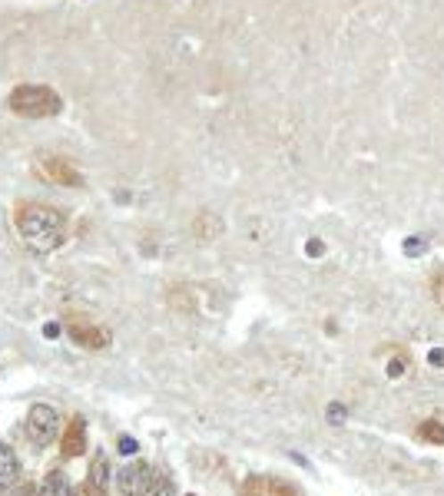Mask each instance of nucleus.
Returning a JSON list of instances; mask_svg holds the SVG:
<instances>
[{
  "instance_id": "obj_1",
  "label": "nucleus",
  "mask_w": 444,
  "mask_h": 496,
  "mask_svg": "<svg viewBox=\"0 0 444 496\" xmlns=\"http://www.w3.org/2000/svg\"><path fill=\"white\" fill-rule=\"evenodd\" d=\"M17 232L34 252H57L67 239V222L53 206L40 202H24L17 206Z\"/></svg>"
},
{
  "instance_id": "obj_2",
  "label": "nucleus",
  "mask_w": 444,
  "mask_h": 496,
  "mask_svg": "<svg viewBox=\"0 0 444 496\" xmlns=\"http://www.w3.org/2000/svg\"><path fill=\"white\" fill-rule=\"evenodd\" d=\"M7 106H11V113L24 116V119H50L63 110V100L57 90H50L44 83H21L11 90Z\"/></svg>"
},
{
  "instance_id": "obj_3",
  "label": "nucleus",
  "mask_w": 444,
  "mask_h": 496,
  "mask_svg": "<svg viewBox=\"0 0 444 496\" xmlns=\"http://www.w3.org/2000/svg\"><path fill=\"white\" fill-rule=\"evenodd\" d=\"M37 175L47 179L50 185H67V189H80L83 173L63 156H40L37 159Z\"/></svg>"
},
{
  "instance_id": "obj_4",
  "label": "nucleus",
  "mask_w": 444,
  "mask_h": 496,
  "mask_svg": "<svg viewBox=\"0 0 444 496\" xmlns=\"http://www.w3.org/2000/svg\"><path fill=\"white\" fill-rule=\"evenodd\" d=\"M27 434H30V440H34L37 447H47V443H53L57 434H60L57 411L47 407V404L30 407V414H27Z\"/></svg>"
},
{
  "instance_id": "obj_5",
  "label": "nucleus",
  "mask_w": 444,
  "mask_h": 496,
  "mask_svg": "<svg viewBox=\"0 0 444 496\" xmlns=\"http://www.w3.org/2000/svg\"><path fill=\"white\" fill-rule=\"evenodd\" d=\"M150 474L152 470L146 467V463H129V467L117 470L113 480H117L119 496H143V490H146V484H150Z\"/></svg>"
},
{
  "instance_id": "obj_6",
  "label": "nucleus",
  "mask_w": 444,
  "mask_h": 496,
  "mask_svg": "<svg viewBox=\"0 0 444 496\" xmlns=\"http://www.w3.org/2000/svg\"><path fill=\"white\" fill-rule=\"evenodd\" d=\"M21 476V460L11 447H0V486H13Z\"/></svg>"
},
{
  "instance_id": "obj_7",
  "label": "nucleus",
  "mask_w": 444,
  "mask_h": 496,
  "mask_svg": "<svg viewBox=\"0 0 444 496\" xmlns=\"http://www.w3.org/2000/svg\"><path fill=\"white\" fill-rule=\"evenodd\" d=\"M143 496H176V484L169 474H150V484H146V490H143Z\"/></svg>"
},
{
  "instance_id": "obj_8",
  "label": "nucleus",
  "mask_w": 444,
  "mask_h": 496,
  "mask_svg": "<svg viewBox=\"0 0 444 496\" xmlns=\"http://www.w3.org/2000/svg\"><path fill=\"white\" fill-rule=\"evenodd\" d=\"M40 496H70V480H67V474H60V470L47 474Z\"/></svg>"
},
{
  "instance_id": "obj_9",
  "label": "nucleus",
  "mask_w": 444,
  "mask_h": 496,
  "mask_svg": "<svg viewBox=\"0 0 444 496\" xmlns=\"http://www.w3.org/2000/svg\"><path fill=\"white\" fill-rule=\"evenodd\" d=\"M94 486L96 490H106V486H110V463H106V457H96V463H94Z\"/></svg>"
},
{
  "instance_id": "obj_10",
  "label": "nucleus",
  "mask_w": 444,
  "mask_h": 496,
  "mask_svg": "<svg viewBox=\"0 0 444 496\" xmlns=\"http://www.w3.org/2000/svg\"><path fill=\"white\" fill-rule=\"evenodd\" d=\"M325 417H328V424H335V427H341V424L349 420V407H345V404H328Z\"/></svg>"
},
{
  "instance_id": "obj_11",
  "label": "nucleus",
  "mask_w": 444,
  "mask_h": 496,
  "mask_svg": "<svg viewBox=\"0 0 444 496\" xmlns=\"http://www.w3.org/2000/svg\"><path fill=\"white\" fill-rule=\"evenodd\" d=\"M428 248V242H424V235H411L408 242H405V255H421Z\"/></svg>"
},
{
  "instance_id": "obj_12",
  "label": "nucleus",
  "mask_w": 444,
  "mask_h": 496,
  "mask_svg": "<svg viewBox=\"0 0 444 496\" xmlns=\"http://www.w3.org/2000/svg\"><path fill=\"white\" fill-rule=\"evenodd\" d=\"M428 361H432L434 368H444V351H438V347H434L432 354H428Z\"/></svg>"
},
{
  "instance_id": "obj_13",
  "label": "nucleus",
  "mask_w": 444,
  "mask_h": 496,
  "mask_svg": "<svg viewBox=\"0 0 444 496\" xmlns=\"http://www.w3.org/2000/svg\"><path fill=\"white\" fill-rule=\"evenodd\" d=\"M119 447H123V451H119V453H127V457H129V453H133V451H136V443H133V440H129V437H123V443H119Z\"/></svg>"
},
{
  "instance_id": "obj_14",
  "label": "nucleus",
  "mask_w": 444,
  "mask_h": 496,
  "mask_svg": "<svg viewBox=\"0 0 444 496\" xmlns=\"http://www.w3.org/2000/svg\"><path fill=\"white\" fill-rule=\"evenodd\" d=\"M388 374H391V378H398V374H401V361H391V368H388Z\"/></svg>"
},
{
  "instance_id": "obj_15",
  "label": "nucleus",
  "mask_w": 444,
  "mask_h": 496,
  "mask_svg": "<svg viewBox=\"0 0 444 496\" xmlns=\"http://www.w3.org/2000/svg\"><path fill=\"white\" fill-rule=\"evenodd\" d=\"M308 255H322V242H312V245H308Z\"/></svg>"
},
{
  "instance_id": "obj_16",
  "label": "nucleus",
  "mask_w": 444,
  "mask_h": 496,
  "mask_svg": "<svg viewBox=\"0 0 444 496\" xmlns=\"http://www.w3.org/2000/svg\"><path fill=\"white\" fill-rule=\"evenodd\" d=\"M11 496H34L30 490H17V493H11Z\"/></svg>"
},
{
  "instance_id": "obj_17",
  "label": "nucleus",
  "mask_w": 444,
  "mask_h": 496,
  "mask_svg": "<svg viewBox=\"0 0 444 496\" xmlns=\"http://www.w3.org/2000/svg\"><path fill=\"white\" fill-rule=\"evenodd\" d=\"M70 496H80V493H70Z\"/></svg>"
}]
</instances>
